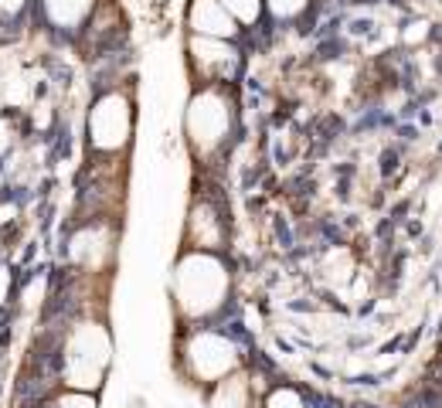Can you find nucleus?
I'll list each match as a JSON object with an SVG mask.
<instances>
[{
  "instance_id": "obj_1",
  "label": "nucleus",
  "mask_w": 442,
  "mask_h": 408,
  "mask_svg": "<svg viewBox=\"0 0 442 408\" xmlns=\"http://www.w3.org/2000/svg\"><path fill=\"white\" fill-rule=\"evenodd\" d=\"M235 296V269L225 252L181 248L170 266V310L177 326L225 324Z\"/></svg>"
},
{
  "instance_id": "obj_2",
  "label": "nucleus",
  "mask_w": 442,
  "mask_h": 408,
  "mask_svg": "<svg viewBox=\"0 0 442 408\" xmlns=\"http://www.w3.org/2000/svg\"><path fill=\"white\" fill-rule=\"evenodd\" d=\"M113 330L102 317L75 313L51 340V374L58 388L99 395L113 371Z\"/></svg>"
},
{
  "instance_id": "obj_3",
  "label": "nucleus",
  "mask_w": 442,
  "mask_h": 408,
  "mask_svg": "<svg viewBox=\"0 0 442 408\" xmlns=\"http://www.w3.org/2000/svg\"><path fill=\"white\" fill-rule=\"evenodd\" d=\"M241 126L239 85H191L184 102L181 136L187 157L201 170H214L228 157Z\"/></svg>"
},
{
  "instance_id": "obj_4",
  "label": "nucleus",
  "mask_w": 442,
  "mask_h": 408,
  "mask_svg": "<svg viewBox=\"0 0 442 408\" xmlns=\"http://www.w3.org/2000/svg\"><path fill=\"white\" fill-rule=\"evenodd\" d=\"M241 367H248V351L228 324L177 326V333H174V371L194 391L204 395L211 384L225 381L228 374H235Z\"/></svg>"
},
{
  "instance_id": "obj_5",
  "label": "nucleus",
  "mask_w": 442,
  "mask_h": 408,
  "mask_svg": "<svg viewBox=\"0 0 442 408\" xmlns=\"http://www.w3.org/2000/svg\"><path fill=\"white\" fill-rule=\"evenodd\" d=\"M136 136V99L126 85H106L92 95L85 113V147L89 157L120 160L129 154Z\"/></svg>"
},
{
  "instance_id": "obj_6",
  "label": "nucleus",
  "mask_w": 442,
  "mask_h": 408,
  "mask_svg": "<svg viewBox=\"0 0 442 408\" xmlns=\"http://www.w3.org/2000/svg\"><path fill=\"white\" fill-rule=\"evenodd\" d=\"M120 255V228L109 214L79 218L65 239V259L79 279H95L116 266Z\"/></svg>"
},
{
  "instance_id": "obj_7",
  "label": "nucleus",
  "mask_w": 442,
  "mask_h": 408,
  "mask_svg": "<svg viewBox=\"0 0 442 408\" xmlns=\"http://www.w3.org/2000/svg\"><path fill=\"white\" fill-rule=\"evenodd\" d=\"M184 68L191 85H239L245 72V51L239 41L184 35Z\"/></svg>"
},
{
  "instance_id": "obj_8",
  "label": "nucleus",
  "mask_w": 442,
  "mask_h": 408,
  "mask_svg": "<svg viewBox=\"0 0 442 408\" xmlns=\"http://www.w3.org/2000/svg\"><path fill=\"white\" fill-rule=\"evenodd\" d=\"M232 239V218L225 201L211 191L198 187L184 211V228H181V248H201V252H225Z\"/></svg>"
},
{
  "instance_id": "obj_9",
  "label": "nucleus",
  "mask_w": 442,
  "mask_h": 408,
  "mask_svg": "<svg viewBox=\"0 0 442 408\" xmlns=\"http://www.w3.org/2000/svg\"><path fill=\"white\" fill-rule=\"evenodd\" d=\"M102 0H35L41 24L58 38H79Z\"/></svg>"
},
{
  "instance_id": "obj_10",
  "label": "nucleus",
  "mask_w": 442,
  "mask_h": 408,
  "mask_svg": "<svg viewBox=\"0 0 442 408\" xmlns=\"http://www.w3.org/2000/svg\"><path fill=\"white\" fill-rule=\"evenodd\" d=\"M184 35L239 41L245 31L232 21V14L218 0H187V7H184Z\"/></svg>"
},
{
  "instance_id": "obj_11",
  "label": "nucleus",
  "mask_w": 442,
  "mask_h": 408,
  "mask_svg": "<svg viewBox=\"0 0 442 408\" xmlns=\"http://www.w3.org/2000/svg\"><path fill=\"white\" fill-rule=\"evenodd\" d=\"M204 405L208 408H259V391H255L252 367H241L235 374H228L225 381L211 384L204 391Z\"/></svg>"
},
{
  "instance_id": "obj_12",
  "label": "nucleus",
  "mask_w": 442,
  "mask_h": 408,
  "mask_svg": "<svg viewBox=\"0 0 442 408\" xmlns=\"http://www.w3.org/2000/svg\"><path fill=\"white\" fill-rule=\"evenodd\" d=\"M317 279L326 283L330 289H344L347 283L358 279V255L347 245H330L323 248L317 259Z\"/></svg>"
},
{
  "instance_id": "obj_13",
  "label": "nucleus",
  "mask_w": 442,
  "mask_h": 408,
  "mask_svg": "<svg viewBox=\"0 0 442 408\" xmlns=\"http://www.w3.org/2000/svg\"><path fill=\"white\" fill-rule=\"evenodd\" d=\"M262 3H266V21H273L276 28H293L306 21L313 10V0H262Z\"/></svg>"
},
{
  "instance_id": "obj_14",
  "label": "nucleus",
  "mask_w": 442,
  "mask_h": 408,
  "mask_svg": "<svg viewBox=\"0 0 442 408\" xmlns=\"http://www.w3.org/2000/svg\"><path fill=\"white\" fill-rule=\"evenodd\" d=\"M259 408H313V405H310V398H306L303 388L276 381L266 391H259Z\"/></svg>"
},
{
  "instance_id": "obj_15",
  "label": "nucleus",
  "mask_w": 442,
  "mask_h": 408,
  "mask_svg": "<svg viewBox=\"0 0 442 408\" xmlns=\"http://www.w3.org/2000/svg\"><path fill=\"white\" fill-rule=\"evenodd\" d=\"M241 31H255L266 24V3L262 0H218Z\"/></svg>"
},
{
  "instance_id": "obj_16",
  "label": "nucleus",
  "mask_w": 442,
  "mask_h": 408,
  "mask_svg": "<svg viewBox=\"0 0 442 408\" xmlns=\"http://www.w3.org/2000/svg\"><path fill=\"white\" fill-rule=\"evenodd\" d=\"M35 0H0V21H17L21 14H28Z\"/></svg>"
},
{
  "instance_id": "obj_17",
  "label": "nucleus",
  "mask_w": 442,
  "mask_h": 408,
  "mask_svg": "<svg viewBox=\"0 0 442 408\" xmlns=\"http://www.w3.org/2000/svg\"><path fill=\"white\" fill-rule=\"evenodd\" d=\"M347 3H374V0H347Z\"/></svg>"
},
{
  "instance_id": "obj_18",
  "label": "nucleus",
  "mask_w": 442,
  "mask_h": 408,
  "mask_svg": "<svg viewBox=\"0 0 442 408\" xmlns=\"http://www.w3.org/2000/svg\"><path fill=\"white\" fill-rule=\"evenodd\" d=\"M432 408H442V398H439V402H436V405H432Z\"/></svg>"
}]
</instances>
